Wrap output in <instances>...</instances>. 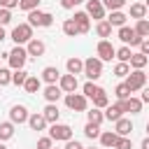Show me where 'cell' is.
<instances>
[{"instance_id": "6da1fadb", "label": "cell", "mask_w": 149, "mask_h": 149, "mask_svg": "<svg viewBox=\"0 0 149 149\" xmlns=\"http://www.w3.org/2000/svg\"><path fill=\"white\" fill-rule=\"evenodd\" d=\"M84 74L88 77V81H95L102 77V61L98 56H91L84 61Z\"/></svg>"}, {"instance_id": "7a4b0ae2", "label": "cell", "mask_w": 149, "mask_h": 149, "mask_svg": "<svg viewBox=\"0 0 149 149\" xmlns=\"http://www.w3.org/2000/svg\"><path fill=\"white\" fill-rule=\"evenodd\" d=\"M28 23L35 28H49L51 23H54V16L49 14V12H40V9H35V12H28Z\"/></svg>"}, {"instance_id": "3957f363", "label": "cell", "mask_w": 149, "mask_h": 149, "mask_svg": "<svg viewBox=\"0 0 149 149\" xmlns=\"http://www.w3.org/2000/svg\"><path fill=\"white\" fill-rule=\"evenodd\" d=\"M12 40L21 47V44H28L33 40V26L30 23H19L14 30H12Z\"/></svg>"}, {"instance_id": "277c9868", "label": "cell", "mask_w": 149, "mask_h": 149, "mask_svg": "<svg viewBox=\"0 0 149 149\" xmlns=\"http://www.w3.org/2000/svg\"><path fill=\"white\" fill-rule=\"evenodd\" d=\"M7 61H9V68H14V70H23V65H26V61H28V51H26L23 47L16 44V47L9 51Z\"/></svg>"}, {"instance_id": "5b68a950", "label": "cell", "mask_w": 149, "mask_h": 149, "mask_svg": "<svg viewBox=\"0 0 149 149\" xmlns=\"http://www.w3.org/2000/svg\"><path fill=\"white\" fill-rule=\"evenodd\" d=\"M49 137L51 140H63V142H70L72 140V128L68 126V123H51V128H49Z\"/></svg>"}, {"instance_id": "8992f818", "label": "cell", "mask_w": 149, "mask_h": 149, "mask_svg": "<svg viewBox=\"0 0 149 149\" xmlns=\"http://www.w3.org/2000/svg\"><path fill=\"white\" fill-rule=\"evenodd\" d=\"M119 40H121L126 47H128V44H130V47H140V44H142V37L135 33V28H128V26H121V28H119Z\"/></svg>"}, {"instance_id": "52a82bcc", "label": "cell", "mask_w": 149, "mask_h": 149, "mask_svg": "<svg viewBox=\"0 0 149 149\" xmlns=\"http://www.w3.org/2000/svg\"><path fill=\"white\" fill-rule=\"evenodd\" d=\"M144 84H147V74H144L142 70H133V72L126 77V86L130 88V93H135V91L144 88Z\"/></svg>"}, {"instance_id": "ba28073f", "label": "cell", "mask_w": 149, "mask_h": 149, "mask_svg": "<svg viewBox=\"0 0 149 149\" xmlns=\"http://www.w3.org/2000/svg\"><path fill=\"white\" fill-rule=\"evenodd\" d=\"M86 100H88V98H86L84 93H68V95H65V105H68L70 109H74V112H84L86 105H88Z\"/></svg>"}, {"instance_id": "9c48e42d", "label": "cell", "mask_w": 149, "mask_h": 149, "mask_svg": "<svg viewBox=\"0 0 149 149\" xmlns=\"http://www.w3.org/2000/svg\"><path fill=\"white\" fill-rule=\"evenodd\" d=\"M86 14L98 19V21H105V5H102V0H88L86 2Z\"/></svg>"}, {"instance_id": "30bf717a", "label": "cell", "mask_w": 149, "mask_h": 149, "mask_svg": "<svg viewBox=\"0 0 149 149\" xmlns=\"http://www.w3.org/2000/svg\"><path fill=\"white\" fill-rule=\"evenodd\" d=\"M95 51H98V58H100V61H112V58L116 56V49L112 47V42H109V40H100Z\"/></svg>"}, {"instance_id": "8fae6325", "label": "cell", "mask_w": 149, "mask_h": 149, "mask_svg": "<svg viewBox=\"0 0 149 149\" xmlns=\"http://www.w3.org/2000/svg\"><path fill=\"white\" fill-rule=\"evenodd\" d=\"M9 119H12V123H26L30 119V114H28V109L23 105H14L9 109Z\"/></svg>"}, {"instance_id": "7c38bea8", "label": "cell", "mask_w": 149, "mask_h": 149, "mask_svg": "<svg viewBox=\"0 0 149 149\" xmlns=\"http://www.w3.org/2000/svg\"><path fill=\"white\" fill-rule=\"evenodd\" d=\"M74 23H77V28H79V35H84V33H88L91 30V16L86 14V12H74Z\"/></svg>"}, {"instance_id": "4fadbf2b", "label": "cell", "mask_w": 149, "mask_h": 149, "mask_svg": "<svg viewBox=\"0 0 149 149\" xmlns=\"http://www.w3.org/2000/svg\"><path fill=\"white\" fill-rule=\"evenodd\" d=\"M58 86L63 88V93H74V91H77V86H79V81H77V77H74V74H70V72H68V74H63V77H61Z\"/></svg>"}, {"instance_id": "5bb4252c", "label": "cell", "mask_w": 149, "mask_h": 149, "mask_svg": "<svg viewBox=\"0 0 149 149\" xmlns=\"http://www.w3.org/2000/svg\"><path fill=\"white\" fill-rule=\"evenodd\" d=\"M121 109L123 112H130V114H140L142 112V100L140 98H128V100H119Z\"/></svg>"}, {"instance_id": "9a60e30c", "label": "cell", "mask_w": 149, "mask_h": 149, "mask_svg": "<svg viewBox=\"0 0 149 149\" xmlns=\"http://www.w3.org/2000/svg\"><path fill=\"white\" fill-rule=\"evenodd\" d=\"M114 133L119 135V137H128L130 133H133V123H130V119H119L116 123H114Z\"/></svg>"}, {"instance_id": "2e32d148", "label": "cell", "mask_w": 149, "mask_h": 149, "mask_svg": "<svg viewBox=\"0 0 149 149\" xmlns=\"http://www.w3.org/2000/svg\"><path fill=\"white\" fill-rule=\"evenodd\" d=\"M26 51H28V56H42L44 51H47V47H44V42L42 40H37V37H33L30 42H28V47H26Z\"/></svg>"}, {"instance_id": "e0dca14e", "label": "cell", "mask_w": 149, "mask_h": 149, "mask_svg": "<svg viewBox=\"0 0 149 149\" xmlns=\"http://www.w3.org/2000/svg\"><path fill=\"white\" fill-rule=\"evenodd\" d=\"M61 72H58V68H54V65H47L44 70H42V79L47 81V84H56V81H61Z\"/></svg>"}, {"instance_id": "ac0fdd59", "label": "cell", "mask_w": 149, "mask_h": 149, "mask_svg": "<svg viewBox=\"0 0 149 149\" xmlns=\"http://www.w3.org/2000/svg\"><path fill=\"white\" fill-rule=\"evenodd\" d=\"M61 95H63V88H61V86H56V84H47V88H44V98H47V102H58Z\"/></svg>"}, {"instance_id": "d6986e66", "label": "cell", "mask_w": 149, "mask_h": 149, "mask_svg": "<svg viewBox=\"0 0 149 149\" xmlns=\"http://www.w3.org/2000/svg\"><path fill=\"white\" fill-rule=\"evenodd\" d=\"M121 116H123V109H121V105H119V102H116V105H107V107H105V119H107V121H114V123H116Z\"/></svg>"}, {"instance_id": "ffe728a7", "label": "cell", "mask_w": 149, "mask_h": 149, "mask_svg": "<svg viewBox=\"0 0 149 149\" xmlns=\"http://www.w3.org/2000/svg\"><path fill=\"white\" fill-rule=\"evenodd\" d=\"M65 65H68V72H70V74H74V77H77L79 72H84V61H81V58H77V56L68 58V63H65Z\"/></svg>"}, {"instance_id": "44dd1931", "label": "cell", "mask_w": 149, "mask_h": 149, "mask_svg": "<svg viewBox=\"0 0 149 149\" xmlns=\"http://www.w3.org/2000/svg\"><path fill=\"white\" fill-rule=\"evenodd\" d=\"M44 119L49 121V123H58V116H61V112H58V107H56V102H49L47 107H44Z\"/></svg>"}, {"instance_id": "7402d4cb", "label": "cell", "mask_w": 149, "mask_h": 149, "mask_svg": "<svg viewBox=\"0 0 149 149\" xmlns=\"http://www.w3.org/2000/svg\"><path fill=\"white\" fill-rule=\"evenodd\" d=\"M28 123H30V128H33V130H44L49 121L44 119V114H30V119H28Z\"/></svg>"}, {"instance_id": "603a6c76", "label": "cell", "mask_w": 149, "mask_h": 149, "mask_svg": "<svg viewBox=\"0 0 149 149\" xmlns=\"http://www.w3.org/2000/svg\"><path fill=\"white\" fill-rule=\"evenodd\" d=\"M100 142H102V147H116V142H119V135L114 133V130H105V133H100Z\"/></svg>"}, {"instance_id": "cb8c5ba5", "label": "cell", "mask_w": 149, "mask_h": 149, "mask_svg": "<svg viewBox=\"0 0 149 149\" xmlns=\"http://www.w3.org/2000/svg\"><path fill=\"white\" fill-rule=\"evenodd\" d=\"M23 88H26L28 93H37V91L42 88V79H40V77H35V74H30V77L26 79V84H23Z\"/></svg>"}, {"instance_id": "d4e9b609", "label": "cell", "mask_w": 149, "mask_h": 149, "mask_svg": "<svg viewBox=\"0 0 149 149\" xmlns=\"http://www.w3.org/2000/svg\"><path fill=\"white\" fill-rule=\"evenodd\" d=\"M126 19H128V16H126V14H123V12L119 9V12H112L107 21L112 23V28H114V26H116V28H121V26H126Z\"/></svg>"}, {"instance_id": "484cf974", "label": "cell", "mask_w": 149, "mask_h": 149, "mask_svg": "<svg viewBox=\"0 0 149 149\" xmlns=\"http://www.w3.org/2000/svg\"><path fill=\"white\" fill-rule=\"evenodd\" d=\"M95 35L102 37V40L109 37V35H112V23H109V21H98V26H95Z\"/></svg>"}, {"instance_id": "4316f807", "label": "cell", "mask_w": 149, "mask_h": 149, "mask_svg": "<svg viewBox=\"0 0 149 149\" xmlns=\"http://www.w3.org/2000/svg\"><path fill=\"white\" fill-rule=\"evenodd\" d=\"M130 16L133 19H144L147 16V5H142V2H135V5H130Z\"/></svg>"}, {"instance_id": "83f0119b", "label": "cell", "mask_w": 149, "mask_h": 149, "mask_svg": "<svg viewBox=\"0 0 149 149\" xmlns=\"http://www.w3.org/2000/svg\"><path fill=\"white\" fill-rule=\"evenodd\" d=\"M63 33H65L68 37H74V35H79V28H77L74 19H65V21H63Z\"/></svg>"}, {"instance_id": "f1b7e54d", "label": "cell", "mask_w": 149, "mask_h": 149, "mask_svg": "<svg viewBox=\"0 0 149 149\" xmlns=\"http://www.w3.org/2000/svg\"><path fill=\"white\" fill-rule=\"evenodd\" d=\"M86 116H88V123H95V126H100L105 121V112H100L98 107H93L91 112H86Z\"/></svg>"}, {"instance_id": "f546056e", "label": "cell", "mask_w": 149, "mask_h": 149, "mask_svg": "<svg viewBox=\"0 0 149 149\" xmlns=\"http://www.w3.org/2000/svg\"><path fill=\"white\" fill-rule=\"evenodd\" d=\"M135 33H137L142 40H147V37H149V19H140V21L135 23Z\"/></svg>"}, {"instance_id": "4dcf8cb0", "label": "cell", "mask_w": 149, "mask_h": 149, "mask_svg": "<svg viewBox=\"0 0 149 149\" xmlns=\"http://www.w3.org/2000/svg\"><path fill=\"white\" fill-rule=\"evenodd\" d=\"M144 65H147V56L144 54H133L130 56V68L133 70H142Z\"/></svg>"}, {"instance_id": "1f68e13d", "label": "cell", "mask_w": 149, "mask_h": 149, "mask_svg": "<svg viewBox=\"0 0 149 149\" xmlns=\"http://www.w3.org/2000/svg\"><path fill=\"white\" fill-rule=\"evenodd\" d=\"M28 77H30V74H28L26 70H14V72H12V84H16V86H23Z\"/></svg>"}, {"instance_id": "d6a6232c", "label": "cell", "mask_w": 149, "mask_h": 149, "mask_svg": "<svg viewBox=\"0 0 149 149\" xmlns=\"http://www.w3.org/2000/svg\"><path fill=\"white\" fill-rule=\"evenodd\" d=\"M98 93H102V88H100L98 84H93V81H86V84H84V95H86V98H95Z\"/></svg>"}, {"instance_id": "836d02e7", "label": "cell", "mask_w": 149, "mask_h": 149, "mask_svg": "<svg viewBox=\"0 0 149 149\" xmlns=\"http://www.w3.org/2000/svg\"><path fill=\"white\" fill-rule=\"evenodd\" d=\"M12 135H14V123H12V121L0 123V140H9Z\"/></svg>"}, {"instance_id": "e575fe53", "label": "cell", "mask_w": 149, "mask_h": 149, "mask_svg": "<svg viewBox=\"0 0 149 149\" xmlns=\"http://www.w3.org/2000/svg\"><path fill=\"white\" fill-rule=\"evenodd\" d=\"M130 56H133V51H130V47H121V49H116V58H119V63H130Z\"/></svg>"}, {"instance_id": "d590c367", "label": "cell", "mask_w": 149, "mask_h": 149, "mask_svg": "<svg viewBox=\"0 0 149 149\" xmlns=\"http://www.w3.org/2000/svg\"><path fill=\"white\" fill-rule=\"evenodd\" d=\"M109 105V98H107V93L102 91V93H98L95 98H93V107H98V109H105Z\"/></svg>"}, {"instance_id": "8d00e7d4", "label": "cell", "mask_w": 149, "mask_h": 149, "mask_svg": "<svg viewBox=\"0 0 149 149\" xmlns=\"http://www.w3.org/2000/svg\"><path fill=\"white\" fill-rule=\"evenodd\" d=\"M84 135L91 137V140L100 137V126H95V123H86V126H84Z\"/></svg>"}, {"instance_id": "74e56055", "label": "cell", "mask_w": 149, "mask_h": 149, "mask_svg": "<svg viewBox=\"0 0 149 149\" xmlns=\"http://www.w3.org/2000/svg\"><path fill=\"white\" fill-rule=\"evenodd\" d=\"M130 74V65L128 63H116L114 65V77H128Z\"/></svg>"}, {"instance_id": "f35d334b", "label": "cell", "mask_w": 149, "mask_h": 149, "mask_svg": "<svg viewBox=\"0 0 149 149\" xmlns=\"http://www.w3.org/2000/svg\"><path fill=\"white\" fill-rule=\"evenodd\" d=\"M114 93H116V98H119V100H128V98H130V88L126 86V81H123V84H119V86L114 88Z\"/></svg>"}, {"instance_id": "ab89813d", "label": "cell", "mask_w": 149, "mask_h": 149, "mask_svg": "<svg viewBox=\"0 0 149 149\" xmlns=\"http://www.w3.org/2000/svg\"><path fill=\"white\" fill-rule=\"evenodd\" d=\"M40 2H42V0H21L19 7H21L23 12H35V9L40 7Z\"/></svg>"}, {"instance_id": "60d3db41", "label": "cell", "mask_w": 149, "mask_h": 149, "mask_svg": "<svg viewBox=\"0 0 149 149\" xmlns=\"http://www.w3.org/2000/svg\"><path fill=\"white\" fill-rule=\"evenodd\" d=\"M102 5H105V9H109V12H119V9L126 5V0H102Z\"/></svg>"}, {"instance_id": "b9f144b4", "label": "cell", "mask_w": 149, "mask_h": 149, "mask_svg": "<svg viewBox=\"0 0 149 149\" xmlns=\"http://www.w3.org/2000/svg\"><path fill=\"white\" fill-rule=\"evenodd\" d=\"M7 84H12V72L7 68H0V86H7Z\"/></svg>"}, {"instance_id": "7bdbcfd3", "label": "cell", "mask_w": 149, "mask_h": 149, "mask_svg": "<svg viewBox=\"0 0 149 149\" xmlns=\"http://www.w3.org/2000/svg\"><path fill=\"white\" fill-rule=\"evenodd\" d=\"M12 21V9H0V26H7Z\"/></svg>"}, {"instance_id": "ee69618b", "label": "cell", "mask_w": 149, "mask_h": 149, "mask_svg": "<svg viewBox=\"0 0 149 149\" xmlns=\"http://www.w3.org/2000/svg\"><path fill=\"white\" fill-rule=\"evenodd\" d=\"M114 149H133L130 137H119V142H116V147H114Z\"/></svg>"}, {"instance_id": "f6af8a7d", "label": "cell", "mask_w": 149, "mask_h": 149, "mask_svg": "<svg viewBox=\"0 0 149 149\" xmlns=\"http://www.w3.org/2000/svg\"><path fill=\"white\" fill-rule=\"evenodd\" d=\"M51 142H54L51 137H40V140H37V149H54Z\"/></svg>"}, {"instance_id": "bcb514c9", "label": "cell", "mask_w": 149, "mask_h": 149, "mask_svg": "<svg viewBox=\"0 0 149 149\" xmlns=\"http://www.w3.org/2000/svg\"><path fill=\"white\" fill-rule=\"evenodd\" d=\"M21 0H0V9H12V7H19Z\"/></svg>"}, {"instance_id": "7dc6e473", "label": "cell", "mask_w": 149, "mask_h": 149, "mask_svg": "<svg viewBox=\"0 0 149 149\" xmlns=\"http://www.w3.org/2000/svg\"><path fill=\"white\" fill-rule=\"evenodd\" d=\"M84 0H61V7L63 9H72V7H77V5H81Z\"/></svg>"}, {"instance_id": "c3c4849f", "label": "cell", "mask_w": 149, "mask_h": 149, "mask_svg": "<svg viewBox=\"0 0 149 149\" xmlns=\"http://www.w3.org/2000/svg\"><path fill=\"white\" fill-rule=\"evenodd\" d=\"M140 54H144V56H149V40H142V44H140Z\"/></svg>"}, {"instance_id": "681fc988", "label": "cell", "mask_w": 149, "mask_h": 149, "mask_svg": "<svg viewBox=\"0 0 149 149\" xmlns=\"http://www.w3.org/2000/svg\"><path fill=\"white\" fill-rule=\"evenodd\" d=\"M65 149H84V147H81V144H79L77 140H70V142L65 144Z\"/></svg>"}, {"instance_id": "f907efd6", "label": "cell", "mask_w": 149, "mask_h": 149, "mask_svg": "<svg viewBox=\"0 0 149 149\" xmlns=\"http://www.w3.org/2000/svg\"><path fill=\"white\" fill-rule=\"evenodd\" d=\"M142 102H149V86H144L142 88V98H140Z\"/></svg>"}, {"instance_id": "816d5d0a", "label": "cell", "mask_w": 149, "mask_h": 149, "mask_svg": "<svg viewBox=\"0 0 149 149\" xmlns=\"http://www.w3.org/2000/svg\"><path fill=\"white\" fill-rule=\"evenodd\" d=\"M142 149H149V137H144V140H142Z\"/></svg>"}, {"instance_id": "f5cc1de1", "label": "cell", "mask_w": 149, "mask_h": 149, "mask_svg": "<svg viewBox=\"0 0 149 149\" xmlns=\"http://www.w3.org/2000/svg\"><path fill=\"white\" fill-rule=\"evenodd\" d=\"M2 40H5V28L0 26V42H2Z\"/></svg>"}, {"instance_id": "db71d44e", "label": "cell", "mask_w": 149, "mask_h": 149, "mask_svg": "<svg viewBox=\"0 0 149 149\" xmlns=\"http://www.w3.org/2000/svg\"><path fill=\"white\" fill-rule=\"evenodd\" d=\"M147 137H149V123H147Z\"/></svg>"}, {"instance_id": "11a10c76", "label": "cell", "mask_w": 149, "mask_h": 149, "mask_svg": "<svg viewBox=\"0 0 149 149\" xmlns=\"http://www.w3.org/2000/svg\"><path fill=\"white\" fill-rule=\"evenodd\" d=\"M144 5H147V9H149V0H147V2H144Z\"/></svg>"}, {"instance_id": "9f6ffc18", "label": "cell", "mask_w": 149, "mask_h": 149, "mask_svg": "<svg viewBox=\"0 0 149 149\" xmlns=\"http://www.w3.org/2000/svg\"><path fill=\"white\" fill-rule=\"evenodd\" d=\"M0 149H7V147H5V144H0Z\"/></svg>"}, {"instance_id": "6f0895ef", "label": "cell", "mask_w": 149, "mask_h": 149, "mask_svg": "<svg viewBox=\"0 0 149 149\" xmlns=\"http://www.w3.org/2000/svg\"><path fill=\"white\" fill-rule=\"evenodd\" d=\"M91 149H95V147H91Z\"/></svg>"}, {"instance_id": "680465c9", "label": "cell", "mask_w": 149, "mask_h": 149, "mask_svg": "<svg viewBox=\"0 0 149 149\" xmlns=\"http://www.w3.org/2000/svg\"><path fill=\"white\" fill-rule=\"evenodd\" d=\"M147 79H149V74H147Z\"/></svg>"}]
</instances>
